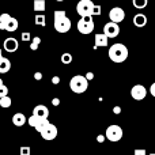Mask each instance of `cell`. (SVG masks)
<instances>
[{
	"instance_id": "6da1fadb",
	"label": "cell",
	"mask_w": 155,
	"mask_h": 155,
	"mask_svg": "<svg viewBox=\"0 0 155 155\" xmlns=\"http://www.w3.org/2000/svg\"><path fill=\"white\" fill-rule=\"evenodd\" d=\"M53 26H54V30L57 33H68L71 30V23L70 18L67 16V12L64 10H56L53 14Z\"/></svg>"
},
{
	"instance_id": "7a4b0ae2",
	"label": "cell",
	"mask_w": 155,
	"mask_h": 155,
	"mask_svg": "<svg viewBox=\"0 0 155 155\" xmlns=\"http://www.w3.org/2000/svg\"><path fill=\"white\" fill-rule=\"evenodd\" d=\"M107 54L113 63H124L128 59V48L124 44H113Z\"/></svg>"
},
{
	"instance_id": "3957f363",
	"label": "cell",
	"mask_w": 155,
	"mask_h": 155,
	"mask_svg": "<svg viewBox=\"0 0 155 155\" xmlns=\"http://www.w3.org/2000/svg\"><path fill=\"white\" fill-rule=\"evenodd\" d=\"M70 88L74 93L82 94L88 88V80L83 75H75L70 80Z\"/></svg>"
},
{
	"instance_id": "277c9868",
	"label": "cell",
	"mask_w": 155,
	"mask_h": 155,
	"mask_svg": "<svg viewBox=\"0 0 155 155\" xmlns=\"http://www.w3.org/2000/svg\"><path fill=\"white\" fill-rule=\"evenodd\" d=\"M94 8H95V4H94L91 0H80L76 4V12L80 15V18L93 16Z\"/></svg>"
},
{
	"instance_id": "5b68a950",
	"label": "cell",
	"mask_w": 155,
	"mask_h": 155,
	"mask_svg": "<svg viewBox=\"0 0 155 155\" xmlns=\"http://www.w3.org/2000/svg\"><path fill=\"white\" fill-rule=\"evenodd\" d=\"M78 30L80 34H91L94 30V19L93 16H86V18H80L76 25Z\"/></svg>"
},
{
	"instance_id": "8992f818",
	"label": "cell",
	"mask_w": 155,
	"mask_h": 155,
	"mask_svg": "<svg viewBox=\"0 0 155 155\" xmlns=\"http://www.w3.org/2000/svg\"><path fill=\"white\" fill-rule=\"evenodd\" d=\"M105 136H106V139L110 140V142H120L121 137H123V128H121L120 125H116V124L109 125L106 128Z\"/></svg>"
},
{
	"instance_id": "52a82bcc",
	"label": "cell",
	"mask_w": 155,
	"mask_h": 155,
	"mask_svg": "<svg viewBox=\"0 0 155 155\" xmlns=\"http://www.w3.org/2000/svg\"><path fill=\"white\" fill-rule=\"evenodd\" d=\"M27 123H29L30 127L35 128V131H37L38 134H41V132L44 131V128L49 124V121H48V118H40V117H37V116L33 114L31 117H29Z\"/></svg>"
},
{
	"instance_id": "ba28073f",
	"label": "cell",
	"mask_w": 155,
	"mask_h": 155,
	"mask_svg": "<svg viewBox=\"0 0 155 155\" xmlns=\"http://www.w3.org/2000/svg\"><path fill=\"white\" fill-rule=\"evenodd\" d=\"M109 19L110 22H114V23H120L125 19V11L121 7H113L109 12Z\"/></svg>"
},
{
	"instance_id": "9c48e42d",
	"label": "cell",
	"mask_w": 155,
	"mask_h": 155,
	"mask_svg": "<svg viewBox=\"0 0 155 155\" xmlns=\"http://www.w3.org/2000/svg\"><path fill=\"white\" fill-rule=\"evenodd\" d=\"M104 34L107 35V38H114L120 34V26L114 22H107L104 26Z\"/></svg>"
},
{
	"instance_id": "30bf717a",
	"label": "cell",
	"mask_w": 155,
	"mask_h": 155,
	"mask_svg": "<svg viewBox=\"0 0 155 155\" xmlns=\"http://www.w3.org/2000/svg\"><path fill=\"white\" fill-rule=\"evenodd\" d=\"M146 95H147V88L143 84H136L131 88V97L135 101H142L146 98Z\"/></svg>"
},
{
	"instance_id": "8fae6325",
	"label": "cell",
	"mask_w": 155,
	"mask_h": 155,
	"mask_svg": "<svg viewBox=\"0 0 155 155\" xmlns=\"http://www.w3.org/2000/svg\"><path fill=\"white\" fill-rule=\"evenodd\" d=\"M41 136H42L45 140H53V139H56V136H57V128H56V125H54V124H52V123H49L48 125L44 128V131L41 132Z\"/></svg>"
},
{
	"instance_id": "7c38bea8",
	"label": "cell",
	"mask_w": 155,
	"mask_h": 155,
	"mask_svg": "<svg viewBox=\"0 0 155 155\" xmlns=\"http://www.w3.org/2000/svg\"><path fill=\"white\" fill-rule=\"evenodd\" d=\"M3 48H4V51L8 52V53H14V52H16V49L19 48V42L16 38L8 37V38H5L4 42H3Z\"/></svg>"
},
{
	"instance_id": "4fadbf2b",
	"label": "cell",
	"mask_w": 155,
	"mask_h": 155,
	"mask_svg": "<svg viewBox=\"0 0 155 155\" xmlns=\"http://www.w3.org/2000/svg\"><path fill=\"white\" fill-rule=\"evenodd\" d=\"M33 114L40 117V118H48L49 109L45 106V105H37V106L33 109Z\"/></svg>"
},
{
	"instance_id": "5bb4252c",
	"label": "cell",
	"mask_w": 155,
	"mask_h": 155,
	"mask_svg": "<svg viewBox=\"0 0 155 155\" xmlns=\"http://www.w3.org/2000/svg\"><path fill=\"white\" fill-rule=\"evenodd\" d=\"M107 42H109V38H107V35H105L104 33L95 34V45H94V48H102V46H106Z\"/></svg>"
},
{
	"instance_id": "9a60e30c",
	"label": "cell",
	"mask_w": 155,
	"mask_h": 155,
	"mask_svg": "<svg viewBox=\"0 0 155 155\" xmlns=\"http://www.w3.org/2000/svg\"><path fill=\"white\" fill-rule=\"evenodd\" d=\"M26 123H27V118L23 113H15V114L12 116V124L15 127H22Z\"/></svg>"
},
{
	"instance_id": "2e32d148",
	"label": "cell",
	"mask_w": 155,
	"mask_h": 155,
	"mask_svg": "<svg viewBox=\"0 0 155 155\" xmlns=\"http://www.w3.org/2000/svg\"><path fill=\"white\" fill-rule=\"evenodd\" d=\"M134 25L136 27H144L147 25V16L144 14H136L134 16Z\"/></svg>"
},
{
	"instance_id": "e0dca14e",
	"label": "cell",
	"mask_w": 155,
	"mask_h": 155,
	"mask_svg": "<svg viewBox=\"0 0 155 155\" xmlns=\"http://www.w3.org/2000/svg\"><path fill=\"white\" fill-rule=\"evenodd\" d=\"M11 70V61L7 57H2L0 59V74H5Z\"/></svg>"
},
{
	"instance_id": "ac0fdd59",
	"label": "cell",
	"mask_w": 155,
	"mask_h": 155,
	"mask_svg": "<svg viewBox=\"0 0 155 155\" xmlns=\"http://www.w3.org/2000/svg\"><path fill=\"white\" fill-rule=\"evenodd\" d=\"M46 2L45 0H34V3H33V10L35 11V12H44V11L46 10Z\"/></svg>"
},
{
	"instance_id": "d6986e66",
	"label": "cell",
	"mask_w": 155,
	"mask_h": 155,
	"mask_svg": "<svg viewBox=\"0 0 155 155\" xmlns=\"http://www.w3.org/2000/svg\"><path fill=\"white\" fill-rule=\"evenodd\" d=\"M18 26H19L18 21H16L15 18H12V16H11L10 22H8V23H7V26H5V31L14 33V31H16V30H18Z\"/></svg>"
},
{
	"instance_id": "ffe728a7",
	"label": "cell",
	"mask_w": 155,
	"mask_h": 155,
	"mask_svg": "<svg viewBox=\"0 0 155 155\" xmlns=\"http://www.w3.org/2000/svg\"><path fill=\"white\" fill-rule=\"evenodd\" d=\"M10 19H11V15L7 12L0 15V30H5V26H7V23L10 22Z\"/></svg>"
},
{
	"instance_id": "44dd1931",
	"label": "cell",
	"mask_w": 155,
	"mask_h": 155,
	"mask_svg": "<svg viewBox=\"0 0 155 155\" xmlns=\"http://www.w3.org/2000/svg\"><path fill=\"white\" fill-rule=\"evenodd\" d=\"M132 4H134L135 8H137V10H142V8L147 7L148 0H132Z\"/></svg>"
},
{
	"instance_id": "7402d4cb",
	"label": "cell",
	"mask_w": 155,
	"mask_h": 155,
	"mask_svg": "<svg viewBox=\"0 0 155 155\" xmlns=\"http://www.w3.org/2000/svg\"><path fill=\"white\" fill-rule=\"evenodd\" d=\"M11 104H12V99H11L8 95H7V97H3V98H0V106L4 107V109L10 107Z\"/></svg>"
},
{
	"instance_id": "603a6c76",
	"label": "cell",
	"mask_w": 155,
	"mask_h": 155,
	"mask_svg": "<svg viewBox=\"0 0 155 155\" xmlns=\"http://www.w3.org/2000/svg\"><path fill=\"white\" fill-rule=\"evenodd\" d=\"M60 60H61L63 64L68 65V64H71V63H72V54H71V53H63L61 57H60Z\"/></svg>"
},
{
	"instance_id": "cb8c5ba5",
	"label": "cell",
	"mask_w": 155,
	"mask_h": 155,
	"mask_svg": "<svg viewBox=\"0 0 155 155\" xmlns=\"http://www.w3.org/2000/svg\"><path fill=\"white\" fill-rule=\"evenodd\" d=\"M40 44H41V38L40 37H34L33 38V41H31V44H30V49H31V51H37Z\"/></svg>"
},
{
	"instance_id": "d4e9b609",
	"label": "cell",
	"mask_w": 155,
	"mask_h": 155,
	"mask_svg": "<svg viewBox=\"0 0 155 155\" xmlns=\"http://www.w3.org/2000/svg\"><path fill=\"white\" fill-rule=\"evenodd\" d=\"M35 25H41V26H45L46 21H45V15H35Z\"/></svg>"
},
{
	"instance_id": "484cf974",
	"label": "cell",
	"mask_w": 155,
	"mask_h": 155,
	"mask_svg": "<svg viewBox=\"0 0 155 155\" xmlns=\"http://www.w3.org/2000/svg\"><path fill=\"white\" fill-rule=\"evenodd\" d=\"M8 95V88L7 86H0V98H3V97H7Z\"/></svg>"
},
{
	"instance_id": "4316f807",
	"label": "cell",
	"mask_w": 155,
	"mask_h": 155,
	"mask_svg": "<svg viewBox=\"0 0 155 155\" xmlns=\"http://www.w3.org/2000/svg\"><path fill=\"white\" fill-rule=\"evenodd\" d=\"M19 154L21 155H30V147H27V146L21 147L19 148Z\"/></svg>"
},
{
	"instance_id": "83f0119b",
	"label": "cell",
	"mask_w": 155,
	"mask_h": 155,
	"mask_svg": "<svg viewBox=\"0 0 155 155\" xmlns=\"http://www.w3.org/2000/svg\"><path fill=\"white\" fill-rule=\"evenodd\" d=\"M94 15H97V16L101 15V5H99V4H97V5H95V8H94V14H93V16H94Z\"/></svg>"
},
{
	"instance_id": "f1b7e54d",
	"label": "cell",
	"mask_w": 155,
	"mask_h": 155,
	"mask_svg": "<svg viewBox=\"0 0 155 155\" xmlns=\"http://www.w3.org/2000/svg\"><path fill=\"white\" fill-rule=\"evenodd\" d=\"M134 155H147L146 150H142V148H137V150L134 151Z\"/></svg>"
},
{
	"instance_id": "f546056e",
	"label": "cell",
	"mask_w": 155,
	"mask_h": 155,
	"mask_svg": "<svg viewBox=\"0 0 155 155\" xmlns=\"http://www.w3.org/2000/svg\"><path fill=\"white\" fill-rule=\"evenodd\" d=\"M22 41H30V33H22Z\"/></svg>"
},
{
	"instance_id": "4dcf8cb0",
	"label": "cell",
	"mask_w": 155,
	"mask_h": 155,
	"mask_svg": "<svg viewBox=\"0 0 155 155\" xmlns=\"http://www.w3.org/2000/svg\"><path fill=\"white\" fill-rule=\"evenodd\" d=\"M86 79H87L88 80V82H90V80H93L94 79V74L93 72H87V74H86Z\"/></svg>"
},
{
	"instance_id": "1f68e13d",
	"label": "cell",
	"mask_w": 155,
	"mask_h": 155,
	"mask_svg": "<svg viewBox=\"0 0 155 155\" xmlns=\"http://www.w3.org/2000/svg\"><path fill=\"white\" fill-rule=\"evenodd\" d=\"M52 83H53V84H59V83H60V78L59 76H53V78H52Z\"/></svg>"
},
{
	"instance_id": "d6a6232c",
	"label": "cell",
	"mask_w": 155,
	"mask_h": 155,
	"mask_svg": "<svg viewBox=\"0 0 155 155\" xmlns=\"http://www.w3.org/2000/svg\"><path fill=\"white\" fill-rule=\"evenodd\" d=\"M52 105H53V106H59V105H60V99L59 98H53V99H52Z\"/></svg>"
},
{
	"instance_id": "836d02e7",
	"label": "cell",
	"mask_w": 155,
	"mask_h": 155,
	"mask_svg": "<svg viewBox=\"0 0 155 155\" xmlns=\"http://www.w3.org/2000/svg\"><path fill=\"white\" fill-rule=\"evenodd\" d=\"M113 113H114V114H120V113H121V107L120 106L113 107Z\"/></svg>"
},
{
	"instance_id": "e575fe53",
	"label": "cell",
	"mask_w": 155,
	"mask_h": 155,
	"mask_svg": "<svg viewBox=\"0 0 155 155\" xmlns=\"http://www.w3.org/2000/svg\"><path fill=\"white\" fill-rule=\"evenodd\" d=\"M34 79L35 80H41V79H42V74H41V72H35L34 74Z\"/></svg>"
},
{
	"instance_id": "d590c367",
	"label": "cell",
	"mask_w": 155,
	"mask_h": 155,
	"mask_svg": "<svg viewBox=\"0 0 155 155\" xmlns=\"http://www.w3.org/2000/svg\"><path fill=\"white\" fill-rule=\"evenodd\" d=\"M150 93H151V95L155 97V82L151 84V87H150Z\"/></svg>"
},
{
	"instance_id": "8d00e7d4",
	"label": "cell",
	"mask_w": 155,
	"mask_h": 155,
	"mask_svg": "<svg viewBox=\"0 0 155 155\" xmlns=\"http://www.w3.org/2000/svg\"><path fill=\"white\" fill-rule=\"evenodd\" d=\"M105 137H106V136H104V135H98V137H97V140H98L99 143H102V142H104V140H105Z\"/></svg>"
},
{
	"instance_id": "74e56055",
	"label": "cell",
	"mask_w": 155,
	"mask_h": 155,
	"mask_svg": "<svg viewBox=\"0 0 155 155\" xmlns=\"http://www.w3.org/2000/svg\"><path fill=\"white\" fill-rule=\"evenodd\" d=\"M0 86H3V79L0 78Z\"/></svg>"
},
{
	"instance_id": "f35d334b",
	"label": "cell",
	"mask_w": 155,
	"mask_h": 155,
	"mask_svg": "<svg viewBox=\"0 0 155 155\" xmlns=\"http://www.w3.org/2000/svg\"><path fill=\"white\" fill-rule=\"evenodd\" d=\"M3 57V53H2V49H0V59H2Z\"/></svg>"
},
{
	"instance_id": "ab89813d",
	"label": "cell",
	"mask_w": 155,
	"mask_h": 155,
	"mask_svg": "<svg viewBox=\"0 0 155 155\" xmlns=\"http://www.w3.org/2000/svg\"><path fill=\"white\" fill-rule=\"evenodd\" d=\"M56 2H64V0H56Z\"/></svg>"
},
{
	"instance_id": "60d3db41",
	"label": "cell",
	"mask_w": 155,
	"mask_h": 155,
	"mask_svg": "<svg viewBox=\"0 0 155 155\" xmlns=\"http://www.w3.org/2000/svg\"><path fill=\"white\" fill-rule=\"evenodd\" d=\"M150 155H155V153H153V154H150Z\"/></svg>"
}]
</instances>
